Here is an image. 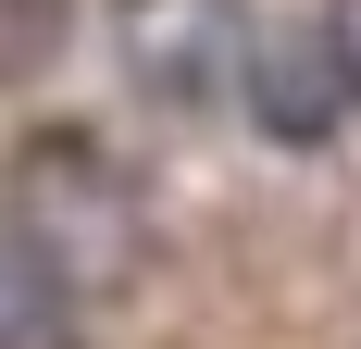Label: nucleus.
<instances>
[{"label":"nucleus","mask_w":361,"mask_h":349,"mask_svg":"<svg viewBox=\"0 0 361 349\" xmlns=\"http://www.w3.org/2000/svg\"><path fill=\"white\" fill-rule=\"evenodd\" d=\"M237 88H250V112L274 125L287 150H312L336 125V75H324V37H299V25H250V63H237Z\"/></svg>","instance_id":"3"},{"label":"nucleus","mask_w":361,"mask_h":349,"mask_svg":"<svg viewBox=\"0 0 361 349\" xmlns=\"http://www.w3.org/2000/svg\"><path fill=\"white\" fill-rule=\"evenodd\" d=\"M324 75H336V100H361V0H324Z\"/></svg>","instance_id":"6"},{"label":"nucleus","mask_w":361,"mask_h":349,"mask_svg":"<svg viewBox=\"0 0 361 349\" xmlns=\"http://www.w3.org/2000/svg\"><path fill=\"white\" fill-rule=\"evenodd\" d=\"M0 349H87L75 337V300L50 262H25V249L0 237Z\"/></svg>","instance_id":"4"},{"label":"nucleus","mask_w":361,"mask_h":349,"mask_svg":"<svg viewBox=\"0 0 361 349\" xmlns=\"http://www.w3.org/2000/svg\"><path fill=\"white\" fill-rule=\"evenodd\" d=\"M63 25H75L63 0H0V88L50 63V50H63Z\"/></svg>","instance_id":"5"},{"label":"nucleus","mask_w":361,"mask_h":349,"mask_svg":"<svg viewBox=\"0 0 361 349\" xmlns=\"http://www.w3.org/2000/svg\"><path fill=\"white\" fill-rule=\"evenodd\" d=\"M0 237L25 249V262H50L63 275V300H87V287H125L149 262V200L137 174L112 162L100 138H25L13 150V225Z\"/></svg>","instance_id":"1"},{"label":"nucleus","mask_w":361,"mask_h":349,"mask_svg":"<svg viewBox=\"0 0 361 349\" xmlns=\"http://www.w3.org/2000/svg\"><path fill=\"white\" fill-rule=\"evenodd\" d=\"M112 50L149 112H212L250 63V0H112Z\"/></svg>","instance_id":"2"}]
</instances>
